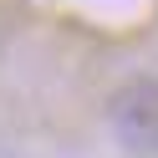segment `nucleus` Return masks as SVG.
<instances>
[{
  "mask_svg": "<svg viewBox=\"0 0 158 158\" xmlns=\"http://www.w3.org/2000/svg\"><path fill=\"white\" fill-rule=\"evenodd\" d=\"M107 123H112L117 143L133 153H153L158 148V82L153 77H133L112 92L107 102Z\"/></svg>",
  "mask_w": 158,
  "mask_h": 158,
  "instance_id": "f257e3e1",
  "label": "nucleus"
}]
</instances>
